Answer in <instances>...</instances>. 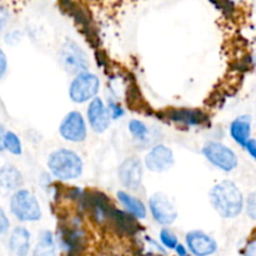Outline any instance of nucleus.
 <instances>
[{
  "label": "nucleus",
  "instance_id": "nucleus-1",
  "mask_svg": "<svg viewBox=\"0 0 256 256\" xmlns=\"http://www.w3.org/2000/svg\"><path fill=\"white\" fill-rule=\"evenodd\" d=\"M209 196L214 210L224 219H234L244 209V195L232 180H222L214 185Z\"/></svg>",
  "mask_w": 256,
  "mask_h": 256
},
{
  "label": "nucleus",
  "instance_id": "nucleus-2",
  "mask_svg": "<svg viewBox=\"0 0 256 256\" xmlns=\"http://www.w3.org/2000/svg\"><path fill=\"white\" fill-rule=\"evenodd\" d=\"M48 170L52 178L60 182L79 179L84 172V162L76 152L66 148H59L48 156Z\"/></svg>",
  "mask_w": 256,
  "mask_h": 256
},
{
  "label": "nucleus",
  "instance_id": "nucleus-3",
  "mask_svg": "<svg viewBox=\"0 0 256 256\" xmlns=\"http://www.w3.org/2000/svg\"><path fill=\"white\" fill-rule=\"evenodd\" d=\"M8 199L9 214L20 222H35L42 218V205L29 189L20 188Z\"/></svg>",
  "mask_w": 256,
  "mask_h": 256
},
{
  "label": "nucleus",
  "instance_id": "nucleus-4",
  "mask_svg": "<svg viewBox=\"0 0 256 256\" xmlns=\"http://www.w3.org/2000/svg\"><path fill=\"white\" fill-rule=\"evenodd\" d=\"M100 90V79L96 74L90 72H79L69 85V98L75 104H85L98 96Z\"/></svg>",
  "mask_w": 256,
  "mask_h": 256
},
{
  "label": "nucleus",
  "instance_id": "nucleus-5",
  "mask_svg": "<svg viewBox=\"0 0 256 256\" xmlns=\"http://www.w3.org/2000/svg\"><path fill=\"white\" fill-rule=\"evenodd\" d=\"M202 154L210 164L224 172H232L239 164L236 152L220 142H205L202 149Z\"/></svg>",
  "mask_w": 256,
  "mask_h": 256
},
{
  "label": "nucleus",
  "instance_id": "nucleus-6",
  "mask_svg": "<svg viewBox=\"0 0 256 256\" xmlns=\"http://www.w3.org/2000/svg\"><path fill=\"white\" fill-rule=\"evenodd\" d=\"M59 62L68 74L76 75L86 72L89 68L88 55L79 44L72 40H66L59 50Z\"/></svg>",
  "mask_w": 256,
  "mask_h": 256
},
{
  "label": "nucleus",
  "instance_id": "nucleus-7",
  "mask_svg": "<svg viewBox=\"0 0 256 256\" xmlns=\"http://www.w3.org/2000/svg\"><path fill=\"white\" fill-rule=\"evenodd\" d=\"M59 134L65 142L79 144L86 140L88 124L82 114L78 110L68 112L59 125Z\"/></svg>",
  "mask_w": 256,
  "mask_h": 256
},
{
  "label": "nucleus",
  "instance_id": "nucleus-8",
  "mask_svg": "<svg viewBox=\"0 0 256 256\" xmlns=\"http://www.w3.org/2000/svg\"><path fill=\"white\" fill-rule=\"evenodd\" d=\"M118 178L128 192L139 190L144 178V164L138 156L126 158L118 168Z\"/></svg>",
  "mask_w": 256,
  "mask_h": 256
},
{
  "label": "nucleus",
  "instance_id": "nucleus-9",
  "mask_svg": "<svg viewBox=\"0 0 256 256\" xmlns=\"http://www.w3.org/2000/svg\"><path fill=\"white\" fill-rule=\"evenodd\" d=\"M149 212L155 222L169 226L178 219V212L172 200L164 192H155L149 199Z\"/></svg>",
  "mask_w": 256,
  "mask_h": 256
},
{
  "label": "nucleus",
  "instance_id": "nucleus-10",
  "mask_svg": "<svg viewBox=\"0 0 256 256\" xmlns=\"http://www.w3.org/2000/svg\"><path fill=\"white\" fill-rule=\"evenodd\" d=\"M142 164L152 172H165L174 166V152L166 145L158 144L146 152Z\"/></svg>",
  "mask_w": 256,
  "mask_h": 256
},
{
  "label": "nucleus",
  "instance_id": "nucleus-11",
  "mask_svg": "<svg viewBox=\"0 0 256 256\" xmlns=\"http://www.w3.org/2000/svg\"><path fill=\"white\" fill-rule=\"evenodd\" d=\"M86 118L89 126L96 134H102L106 132L112 122L109 110L104 100L99 96H95L89 102L86 109Z\"/></svg>",
  "mask_w": 256,
  "mask_h": 256
},
{
  "label": "nucleus",
  "instance_id": "nucleus-12",
  "mask_svg": "<svg viewBox=\"0 0 256 256\" xmlns=\"http://www.w3.org/2000/svg\"><path fill=\"white\" fill-rule=\"evenodd\" d=\"M188 250L194 256H212L218 252V242L202 230H192L185 236Z\"/></svg>",
  "mask_w": 256,
  "mask_h": 256
},
{
  "label": "nucleus",
  "instance_id": "nucleus-13",
  "mask_svg": "<svg viewBox=\"0 0 256 256\" xmlns=\"http://www.w3.org/2000/svg\"><path fill=\"white\" fill-rule=\"evenodd\" d=\"M24 186V175L12 164L0 166V195L9 196L18 189Z\"/></svg>",
  "mask_w": 256,
  "mask_h": 256
},
{
  "label": "nucleus",
  "instance_id": "nucleus-14",
  "mask_svg": "<svg viewBox=\"0 0 256 256\" xmlns=\"http://www.w3.org/2000/svg\"><path fill=\"white\" fill-rule=\"evenodd\" d=\"M8 248L14 256H28L32 248V232L25 226H15L9 232Z\"/></svg>",
  "mask_w": 256,
  "mask_h": 256
},
{
  "label": "nucleus",
  "instance_id": "nucleus-15",
  "mask_svg": "<svg viewBox=\"0 0 256 256\" xmlns=\"http://www.w3.org/2000/svg\"><path fill=\"white\" fill-rule=\"evenodd\" d=\"M229 132L232 140L244 148L245 144L252 139V116L245 114L235 118L230 124Z\"/></svg>",
  "mask_w": 256,
  "mask_h": 256
},
{
  "label": "nucleus",
  "instance_id": "nucleus-16",
  "mask_svg": "<svg viewBox=\"0 0 256 256\" xmlns=\"http://www.w3.org/2000/svg\"><path fill=\"white\" fill-rule=\"evenodd\" d=\"M116 198L120 204H122V206L125 209V212L129 215H132V218L140 220L146 218L148 209L139 198L132 195V192H126V190H119L116 192Z\"/></svg>",
  "mask_w": 256,
  "mask_h": 256
},
{
  "label": "nucleus",
  "instance_id": "nucleus-17",
  "mask_svg": "<svg viewBox=\"0 0 256 256\" xmlns=\"http://www.w3.org/2000/svg\"><path fill=\"white\" fill-rule=\"evenodd\" d=\"M32 256H56V240L50 230L40 232L39 240L32 250Z\"/></svg>",
  "mask_w": 256,
  "mask_h": 256
},
{
  "label": "nucleus",
  "instance_id": "nucleus-18",
  "mask_svg": "<svg viewBox=\"0 0 256 256\" xmlns=\"http://www.w3.org/2000/svg\"><path fill=\"white\" fill-rule=\"evenodd\" d=\"M169 119L172 122H180V124L188 125V126H194V125H200L204 120L202 112L190 109H179L172 110L169 114Z\"/></svg>",
  "mask_w": 256,
  "mask_h": 256
},
{
  "label": "nucleus",
  "instance_id": "nucleus-19",
  "mask_svg": "<svg viewBox=\"0 0 256 256\" xmlns=\"http://www.w3.org/2000/svg\"><path fill=\"white\" fill-rule=\"evenodd\" d=\"M2 148L4 152L12 155V156H20L22 155L24 148H22V142L19 135L12 130H5L4 138H2Z\"/></svg>",
  "mask_w": 256,
  "mask_h": 256
},
{
  "label": "nucleus",
  "instance_id": "nucleus-20",
  "mask_svg": "<svg viewBox=\"0 0 256 256\" xmlns=\"http://www.w3.org/2000/svg\"><path fill=\"white\" fill-rule=\"evenodd\" d=\"M128 130H129L130 135L134 139L140 140V142H144L148 135H149V128L140 119L129 120V122H128Z\"/></svg>",
  "mask_w": 256,
  "mask_h": 256
},
{
  "label": "nucleus",
  "instance_id": "nucleus-21",
  "mask_svg": "<svg viewBox=\"0 0 256 256\" xmlns=\"http://www.w3.org/2000/svg\"><path fill=\"white\" fill-rule=\"evenodd\" d=\"M159 238H160V242H162V246H164L165 249L174 250L175 246L179 244V239H178L176 235H175L172 230L168 229V228H164V229L160 230Z\"/></svg>",
  "mask_w": 256,
  "mask_h": 256
},
{
  "label": "nucleus",
  "instance_id": "nucleus-22",
  "mask_svg": "<svg viewBox=\"0 0 256 256\" xmlns=\"http://www.w3.org/2000/svg\"><path fill=\"white\" fill-rule=\"evenodd\" d=\"M10 22H12V12L4 4H0V35L8 30Z\"/></svg>",
  "mask_w": 256,
  "mask_h": 256
},
{
  "label": "nucleus",
  "instance_id": "nucleus-23",
  "mask_svg": "<svg viewBox=\"0 0 256 256\" xmlns=\"http://www.w3.org/2000/svg\"><path fill=\"white\" fill-rule=\"evenodd\" d=\"M12 230V222L6 210L0 206V236H5Z\"/></svg>",
  "mask_w": 256,
  "mask_h": 256
},
{
  "label": "nucleus",
  "instance_id": "nucleus-24",
  "mask_svg": "<svg viewBox=\"0 0 256 256\" xmlns=\"http://www.w3.org/2000/svg\"><path fill=\"white\" fill-rule=\"evenodd\" d=\"M106 106H108V110H109V114H110V118H112V120L122 119V118L124 116L125 114L124 109L122 108V105L118 104V102H114V100H109Z\"/></svg>",
  "mask_w": 256,
  "mask_h": 256
},
{
  "label": "nucleus",
  "instance_id": "nucleus-25",
  "mask_svg": "<svg viewBox=\"0 0 256 256\" xmlns=\"http://www.w3.org/2000/svg\"><path fill=\"white\" fill-rule=\"evenodd\" d=\"M4 42L6 45H16L22 40V32L18 30H5L4 32Z\"/></svg>",
  "mask_w": 256,
  "mask_h": 256
},
{
  "label": "nucleus",
  "instance_id": "nucleus-26",
  "mask_svg": "<svg viewBox=\"0 0 256 256\" xmlns=\"http://www.w3.org/2000/svg\"><path fill=\"white\" fill-rule=\"evenodd\" d=\"M9 70V59H8V54L2 46H0V82L5 79Z\"/></svg>",
  "mask_w": 256,
  "mask_h": 256
},
{
  "label": "nucleus",
  "instance_id": "nucleus-27",
  "mask_svg": "<svg viewBox=\"0 0 256 256\" xmlns=\"http://www.w3.org/2000/svg\"><path fill=\"white\" fill-rule=\"evenodd\" d=\"M246 212L252 219H256V192L250 194L246 202Z\"/></svg>",
  "mask_w": 256,
  "mask_h": 256
},
{
  "label": "nucleus",
  "instance_id": "nucleus-28",
  "mask_svg": "<svg viewBox=\"0 0 256 256\" xmlns=\"http://www.w3.org/2000/svg\"><path fill=\"white\" fill-rule=\"evenodd\" d=\"M244 149L246 150L248 154L252 158V159L256 162V140L255 139H250L249 142L245 144Z\"/></svg>",
  "mask_w": 256,
  "mask_h": 256
},
{
  "label": "nucleus",
  "instance_id": "nucleus-29",
  "mask_svg": "<svg viewBox=\"0 0 256 256\" xmlns=\"http://www.w3.org/2000/svg\"><path fill=\"white\" fill-rule=\"evenodd\" d=\"M244 256H256V238L246 245Z\"/></svg>",
  "mask_w": 256,
  "mask_h": 256
},
{
  "label": "nucleus",
  "instance_id": "nucleus-30",
  "mask_svg": "<svg viewBox=\"0 0 256 256\" xmlns=\"http://www.w3.org/2000/svg\"><path fill=\"white\" fill-rule=\"evenodd\" d=\"M175 252H176L178 256H189V252H188V248L184 246L182 244H178L176 246H175Z\"/></svg>",
  "mask_w": 256,
  "mask_h": 256
},
{
  "label": "nucleus",
  "instance_id": "nucleus-31",
  "mask_svg": "<svg viewBox=\"0 0 256 256\" xmlns=\"http://www.w3.org/2000/svg\"><path fill=\"white\" fill-rule=\"evenodd\" d=\"M5 130H6V128H5L4 125L0 122V154H2V152H4V148H2V138H4Z\"/></svg>",
  "mask_w": 256,
  "mask_h": 256
},
{
  "label": "nucleus",
  "instance_id": "nucleus-32",
  "mask_svg": "<svg viewBox=\"0 0 256 256\" xmlns=\"http://www.w3.org/2000/svg\"><path fill=\"white\" fill-rule=\"evenodd\" d=\"M228 2H240V0H228Z\"/></svg>",
  "mask_w": 256,
  "mask_h": 256
},
{
  "label": "nucleus",
  "instance_id": "nucleus-33",
  "mask_svg": "<svg viewBox=\"0 0 256 256\" xmlns=\"http://www.w3.org/2000/svg\"><path fill=\"white\" fill-rule=\"evenodd\" d=\"M254 62H255V65H256V55L254 56Z\"/></svg>",
  "mask_w": 256,
  "mask_h": 256
}]
</instances>
